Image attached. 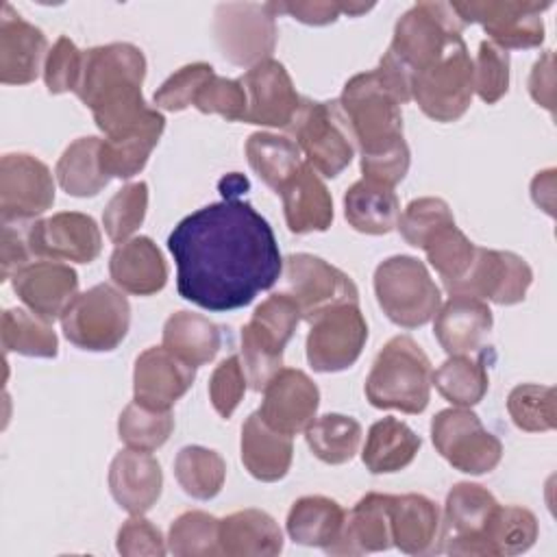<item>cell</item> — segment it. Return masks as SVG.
Masks as SVG:
<instances>
[{"label": "cell", "mask_w": 557, "mask_h": 557, "mask_svg": "<svg viewBox=\"0 0 557 557\" xmlns=\"http://www.w3.org/2000/svg\"><path fill=\"white\" fill-rule=\"evenodd\" d=\"M174 431L172 411L148 409L139 403H128L117 418V437L126 448L152 453L161 448Z\"/></svg>", "instance_id": "47"}, {"label": "cell", "mask_w": 557, "mask_h": 557, "mask_svg": "<svg viewBox=\"0 0 557 557\" xmlns=\"http://www.w3.org/2000/svg\"><path fill=\"white\" fill-rule=\"evenodd\" d=\"M213 35L226 61L252 67L272 59L278 39L276 15L268 2H224L215 7Z\"/></svg>", "instance_id": "11"}, {"label": "cell", "mask_w": 557, "mask_h": 557, "mask_svg": "<svg viewBox=\"0 0 557 557\" xmlns=\"http://www.w3.org/2000/svg\"><path fill=\"white\" fill-rule=\"evenodd\" d=\"M474 67V94L485 104H496L509 89V52L492 41H481Z\"/></svg>", "instance_id": "51"}, {"label": "cell", "mask_w": 557, "mask_h": 557, "mask_svg": "<svg viewBox=\"0 0 557 557\" xmlns=\"http://www.w3.org/2000/svg\"><path fill=\"white\" fill-rule=\"evenodd\" d=\"M287 133L307 157V163L326 178L339 176L355 157L357 146L337 100L315 102L302 98Z\"/></svg>", "instance_id": "8"}, {"label": "cell", "mask_w": 557, "mask_h": 557, "mask_svg": "<svg viewBox=\"0 0 557 557\" xmlns=\"http://www.w3.org/2000/svg\"><path fill=\"white\" fill-rule=\"evenodd\" d=\"M146 78V57L128 41H113L85 50L83 76L76 89L78 100L91 107L100 96L126 87L141 85Z\"/></svg>", "instance_id": "22"}, {"label": "cell", "mask_w": 557, "mask_h": 557, "mask_svg": "<svg viewBox=\"0 0 557 557\" xmlns=\"http://www.w3.org/2000/svg\"><path fill=\"white\" fill-rule=\"evenodd\" d=\"M507 411L513 424L527 433L553 431L555 418V387L520 383L507 396Z\"/></svg>", "instance_id": "48"}, {"label": "cell", "mask_w": 557, "mask_h": 557, "mask_svg": "<svg viewBox=\"0 0 557 557\" xmlns=\"http://www.w3.org/2000/svg\"><path fill=\"white\" fill-rule=\"evenodd\" d=\"M494 324L485 300L470 294H450L435 313L433 333L448 355H476Z\"/></svg>", "instance_id": "25"}, {"label": "cell", "mask_w": 557, "mask_h": 557, "mask_svg": "<svg viewBox=\"0 0 557 557\" xmlns=\"http://www.w3.org/2000/svg\"><path fill=\"white\" fill-rule=\"evenodd\" d=\"M176 289L207 311H233L270 289L283 257L270 222L246 200L222 198L185 215L168 237Z\"/></svg>", "instance_id": "1"}, {"label": "cell", "mask_w": 557, "mask_h": 557, "mask_svg": "<svg viewBox=\"0 0 557 557\" xmlns=\"http://www.w3.org/2000/svg\"><path fill=\"white\" fill-rule=\"evenodd\" d=\"M244 150L255 174H259V178L276 194L302 165V152L298 144L287 135L265 131L252 133L246 139Z\"/></svg>", "instance_id": "39"}, {"label": "cell", "mask_w": 557, "mask_h": 557, "mask_svg": "<svg viewBox=\"0 0 557 557\" xmlns=\"http://www.w3.org/2000/svg\"><path fill=\"white\" fill-rule=\"evenodd\" d=\"M392 542L407 555L440 553L442 513L424 494H389Z\"/></svg>", "instance_id": "27"}, {"label": "cell", "mask_w": 557, "mask_h": 557, "mask_svg": "<svg viewBox=\"0 0 557 557\" xmlns=\"http://www.w3.org/2000/svg\"><path fill=\"white\" fill-rule=\"evenodd\" d=\"M487 350L483 348L476 355H450L435 372H431V383H435L437 392L455 407L479 405L490 387Z\"/></svg>", "instance_id": "37"}, {"label": "cell", "mask_w": 557, "mask_h": 557, "mask_svg": "<svg viewBox=\"0 0 557 557\" xmlns=\"http://www.w3.org/2000/svg\"><path fill=\"white\" fill-rule=\"evenodd\" d=\"M361 435V424L344 413H324L305 431L309 450L329 466L348 463L359 450Z\"/></svg>", "instance_id": "41"}, {"label": "cell", "mask_w": 557, "mask_h": 557, "mask_svg": "<svg viewBox=\"0 0 557 557\" xmlns=\"http://www.w3.org/2000/svg\"><path fill=\"white\" fill-rule=\"evenodd\" d=\"M83 57L85 50H78L70 37L63 35L54 41L44 63V83L50 94H76L83 76Z\"/></svg>", "instance_id": "53"}, {"label": "cell", "mask_w": 557, "mask_h": 557, "mask_svg": "<svg viewBox=\"0 0 557 557\" xmlns=\"http://www.w3.org/2000/svg\"><path fill=\"white\" fill-rule=\"evenodd\" d=\"M131 326V305L122 289L98 283L74 300L61 315V329L70 344L89 352L115 350Z\"/></svg>", "instance_id": "7"}, {"label": "cell", "mask_w": 557, "mask_h": 557, "mask_svg": "<svg viewBox=\"0 0 557 557\" xmlns=\"http://www.w3.org/2000/svg\"><path fill=\"white\" fill-rule=\"evenodd\" d=\"M100 137H78L57 161L54 174L61 189L76 198H89L102 191L109 183L100 161Z\"/></svg>", "instance_id": "38"}, {"label": "cell", "mask_w": 557, "mask_h": 557, "mask_svg": "<svg viewBox=\"0 0 557 557\" xmlns=\"http://www.w3.org/2000/svg\"><path fill=\"white\" fill-rule=\"evenodd\" d=\"M553 83H555V76H553V52L546 50L533 65L531 70V76H529V94L531 98L553 111Z\"/></svg>", "instance_id": "59"}, {"label": "cell", "mask_w": 557, "mask_h": 557, "mask_svg": "<svg viewBox=\"0 0 557 557\" xmlns=\"http://www.w3.org/2000/svg\"><path fill=\"white\" fill-rule=\"evenodd\" d=\"M420 446L422 440L409 424L387 416L370 426L361 459L372 474H392L407 468Z\"/></svg>", "instance_id": "35"}, {"label": "cell", "mask_w": 557, "mask_h": 557, "mask_svg": "<svg viewBox=\"0 0 557 557\" xmlns=\"http://www.w3.org/2000/svg\"><path fill=\"white\" fill-rule=\"evenodd\" d=\"M54 202L50 168L28 152H9L0 161L2 224H24L46 213Z\"/></svg>", "instance_id": "15"}, {"label": "cell", "mask_w": 557, "mask_h": 557, "mask_svg": "<svg viewBox=\"0 0 557 557\" xmlns=\"http://www.w3.org/2000/svg\"><path fill=\"white\" fill-rule=\"evenodd\" d=\"M537 531L540 527L533 511L520 505H498L485 533L487 553L490 557L520 555L535 544Z\"/></svg>", "instance_id": "45"}, {"label": "cell", "mask_w": 557, "mask_h": 557, "mask_svg": "<svg viewBox=\"0 0 557 557\" xmlns=\"http://www.w3.org/2000/svg\"><path fill=\"white\" fill-rule=\"evenodd\" d=\"M411 100V74L385 52L370 72L346 81L339 107L361 152V174L368 181L394 187L411 163L403 137L400 104Z\"/></svg>", "instance_id": "2"}, {"label": "cell", "mask_w": 557, "mask_h": 557, "mask_svg": "<svg viewBox=\"0 0 557 557\" xmlns=\"http://www.w3.org/2000/svg\"><path fill=\"white\" fill-rule=\"evenodd\" d=\"M474 96V67L466 41L453 46L437 63L411 76V98L435 122L459 120Z\"/></svg>", "instance_id": "9"}, {"label": "cell", "mask_w": 557, "mask_h": 557, "mask_svg": "<svg viewBox=\"0 0 557 557\" xmlns=\"http://www.w3.org/2000/svg\"><path fill=\"white\" fill-rule=\"evenodd\" d=\"M346 509L329 496H302L287 511V535L302 546H315L324 553L339 540Z\"/></svg>", "instance_id": "33"}, {"label": "cell", "mask_w": 557, "mask_h": 557, "mask_svg": "<svg viewBox=\"0 0 557 557\" xmlns=\"http://www.w3.org/2000/svg\"><path fill=\"white\" fill-rule=\"evenodd\" d=\"M300 307L292 294L268 296L242 329V366L250 389L263 392L268 381L283 368V352L292 339Z\"/></svg>", "instance_id": "4"}, {"label": "cell", "mask_w": 557, "mask_h": 557, "mask_svg": "<svg viewBox=\"0 0 557 557\" xmlns=\"http://www.w3.org/2000/svg\"><path fill=\"white\" fill-rule=\"evenodd\" d=\"M33 259L26 228L22 224H2V257H0V276L11 281L20 270H24Z\"/></svg>", "instance_id": "57"}, {"label": "cell", "mask_w": 557, "mask_h": 557, "mask_svg": "<svg viewBox=\"0 0 557 557\" xmlns=\"http://www.w3.org/2000/svg\"><path fill=\"white\" fill-rule=\"evenodd\" d=\"M111 281L126 294L152 296L168 283V263L159 246L146 237H131L115 246L109 259Z\"/></svg>", "instance_id": "29"}, {"label": "cell", "mask_w": 557, "mask_h": 557, "mask_svg": "<svg viewBox=\"0 0 557 557\" xmlns=\"http://www.w3.org/2000/svg\"><path fill=\"white\" fill-rule=\"evenodd\" d=\"M287 228L296 235L322 233L333 222V198L320 174L302 161L296 174L281 187Z\"/></svg>", "instance_id": "28"}, {"label": "cell", "mask_w": 557, "mask_h": 557, "mask_svg": "<svg viewBox=\"0 0 557 557\" xmlns=\"http://www.w3.org/2000/svg\"><path fill=\"white\" fill-rule=\"evenodd\" d=\"M194 107L200 113H215L226 122H244L248 96L239 78H224L213 74L196 94Z\"/></svg>", "instance_id": "52"}, {"label": "cell", "mask_w": 557, "mask_h": 557, "mask_svg": "<svg viewBox=\"0 0 557 557\" xmlns=\"http://www.w3.org/2000/svg\"><path fill=\"white\" fill-rule=\"evenodd\" d=\"M283 270L289 285L287 294L298 302L305 322H311L318 313L335 305L359 302L355 281L315 255L294 252L283 261Z\"/></svg>", "instance_id": "16"}, {"label": "cell", "mask_w": 557, "mask_h": 557, "mask_svg": "<svg viewBox=\"0 0 557 557\" xmlns=\"http://www.w3.org/2000/svg\"><path fill=\"white\" fill-rule=\"evenodd\" d=\"M48 57V39L41 28L20 17L11 4L0 11V81L4 85H28Z\"/></svg>", "instance_id": "23"}, {"label": "cell", "mask_w": 557, "mask_h": 557, "mask_svg": "<svg viewBox=\"0 0 557 557\" xmlns=\"http://www.w3.org/2000/svg\"><path fill=\"white\" fill-rule=\"evenodd\" d=\"M555 170H544L537 172L531 181V198L533 202L544 209L548 215H553V205H555Z\"/></svg>", "instance_id": "60"}, {"label": "cell", "mask_w": 557, "mask_h": 557, "mask_svg": "<svg viewBox=\"0 0 557 557\" xmlns=\"http://www.w3.org/2000/svg\"><path fill=\"white\" fill-rule=\"evenodd\" d=\"M148 211V185L144 181L120 187L104 207L102 224L111 242L122 244L144 224Z\"/></svg>", "instance_id": "49"}, {"label": "cell", "mask_w": 557, "mask_h": 557, "mask_svg": "<svg viewBox=\"0 0 557 557\" xmlns=\"http://www.w3.org/2000/svg\"><path fill=\"white\" fill-rule=\"evenodd\" d=\"M246 189H248V178L242 176L239 172H233L220 181L222 198H239V194Z\"/></svg>", "instance_id": "61"}, {"label": "cell", "mask_w": 557, "mask_h": 557, "mask_svg": "<svg viewBox=\"0 0 557 557\" xmlns=\"http://www.w3.org/2000/svg\"><path fill=\"white\" fill-rule=\"evenodd\" d=\"M246 372L239 355L222 359L209 379V400L222 418H231L246 394Z\"/></svg>", "instance_id": "55"}, {"label": "cell", "mask_w": 557, "mask_h": 557, "mask_svg": "<svg viewBox=\"0 0 557 557\" xmlns=\"http://www.w3.org/2000/svg\"><path fill=\"white\" fill-rule=\"evenodd\" d=\"M0 337L4 352H17L24 357H57L59 339L52 329V322L28 313L26 309L11 307L2 313Z\"/></svg>", "instance_id": "42"}, {"label": "cell", "mask_w": 557, "mask_h": 557, "mask_svg": "<svg viewBox=\"0 0 557 557\" xmlns=\"http://www.w3.org/2000/svg\"><path fill=\"white\" fill-rule=\"evenodd\" d=\"M318 407L320 389L311 376L298 368H281L263 387L257 413L270 429L294 437L315 420Z\"/></svg>", "instance_id": "19"}, {"label": "cell", "mask_w": 557, "mask_h": 557, "mask_svg": "<svg viewBox=\"0 0 557 557\" xmlns=\"http://www.w3.org/2000/svg\"><path fill=\"white\" fill-rule=\"evenodd\" d=\"M553 2L537 0H487L450 2L461 24H481L490 41L509 48H537L544 41L542 13Z\"/></svg>", "instance_id": "12"}, {"label": "cell", "mask_w": 557, "mask_h": 557, "mask_svg": "<svg viewBox=\"0 0 557 557\" xmlns=\"http://www.w3.org/2000/svg\"><path fill=\"white\" fill-rule=\"evenodd\" d=\"M213 67L209 63H189L176 70L152 96L154 104L163 111H183L194 104L198 89L213 76Z\"/></svg>", "instance_id": "54"}, {"label": "cell", "mask_w": 557, "mask_h": 557, "mask_svg": "<svg viewBox=\"0 0 557 557\" xmlns=\"http://www.w3.org/2000/svg\"><path fill=\"white\" fill-rule=\"evenodd\" d=\"M109 490L124 511L131 516H144L152 509L163 490L159 461L146 450H120L109 466Z\"/></svg>", "instance_id": "26"}, {"label": "cell", "mask_w": 557, "mask_h": 557, "mask_svg": "<svg viewBox=\"0 0 557 557\" xmlns=\"http://www.w3.org/2000/svg\"><path fill=\"white\" fill-rule=\"evenodd\" d=\"M17 298L39 318L54 322L78 292V274L63 261L41 259L28 263L13 278Z\"/></svg>", "instance_id": "24"}, {"label": "cell", "mask_w": 557, "mask_h": 557, "mask_svg": "<svg viewBox=\"0 0 557 557\" xmlns=\"http://www.w3.org/2000/svg\"><path fill=\"white\" fill-rule=\"evenodd\" d=\"M220 550L228 557H274L283 550V531L261 509H239L220 520Z\"/></svg>", "instance_id": "32"}, {"label": "cell", "mask_w": 557, "mask_h": 557, "mask_svg": "<svg viewBox=\"0 0 557 557\" xmlns=\"http://www.w3.org/2000/svg\"><path fill=\"white\" fill-rule=\"evenodd\" d=\"M220 520L207 511L181 513L168 531V550L176 557H209L220 550Z\"/></svg>", "instance_id": "46"}, {"label": "cell", "mask_w": 557, "mask_h": 557, "mask_svg": "<svg viewBox=\"0 0 557 557\" xmlns=\"http://www.w3.org/2000/svg\"><path fill=\"white\" fill-rule=\"evenodd\" d=\"M346 222L366 235H387L400 218V202L394 187L361 178L344 194Z\"/></svg>", "instance_id": "34"}, {"label": "cell", "mask_w": 557, "mask_h": 557, "mask_svg": "<svg viewBox=\"0 0 557 557\" xmlns=\"http://www.w3.org/2000/svg\"><path fill=\"white\" fill-rule=\"evenodd\" d=\"M533 283L531 265L511 250L476 248L468 274L448 294H470L496 305H518Z\"/></svg>", "instance_id": "18"}, {"label": "cell", "mask_w": 557, "mask_h": 557, "mask_svg": "<svg viewBox=\"0 0 557 557\" xmlns=\"http://www.w3.org/2000/svg\"><path fill=\"white\" fill-rule=\"evenodd\" d=\"M196 368L172 355L165 346H150L135 359L133 400L157 411H170L187 394Z\"/></svg>", "instance_id": "21"}, {"label": "cell", "mask_w": 557, "mask_h": 557, "mask_svg": "<svg viewBox=\"0 0 557 557\" xmlns=\"http://www.w3.org/2000/svg\"><path fill=\"white\" fill-rule=\"evenodd\" d=\"M239 450L244 468L250 476L263 483L281 481L289 472L294 459L292 437L270 429L257 411L242 424Z\"/></svg>", "instance_id": "31"}, {"label": "cell", "mask_w": 557, "mask_h": 557, "mask_svg": "<svg viewBox=\"0 0 557 557\" xmlns=\"http://www.w3.org/2000/svg\"><path fill=\"white\" fill-rule=\"evenodd\" d=\"M368 339V322L359 302L335 305L309 322L307 361L315 372L350 368Z\"/></svg>", "instance_id": "13"}, {"label": "cell", "mask_w": 557, "mask_h": 557, "mask_svg": "<svg viewBox=\"0 0 557 557\" xmlns=\"http://www.w3.org/2000/svg\"><path fill=\"white\" fill-rule=\"evenodd\" d=\"M431 361L409 335L392 337L374 357L366 398L376 409L422 413L431 398Z\"/></svg>", "instance_id": "3"}, {"label": "cell", "mask_w": 557, "mask_h": 557, "mask_svg": "<svg viewBox=\"0 0 557 557\" xmlns=\"http://www.w3.org/2000/svg\"><path fill=\"white\" fill-rule=\"evenodd\" d=\"M33 257L52 261L91 263L102 250V235L96 220L78 211H61L26 226Z\"/></svg>", "instance_id": "17"}, {"label": "cell", "mask_w": 557, "mask_h": 557, "mask_svg": "<svg viewBox=\"0 0 557 557\" xmlns=\"http://www.w3.org/2000/svg\"><path fill=\"white\" fill-rule=\"evenodd\" d=\"M476 248L479 246L453 222L433 233L422 250L426 252V261L440 274L444 287L450 292L468 274L476 257Z\"/></svg>", "instance_id": "44"}, {"label": "cell", "mask_w": 557, "mask_h": 557, "mask_svg": "<svg viewBox=\"0 0 557 557\" xmlns=\"http://www.w3.org/2000/svg\"><path fill=\"white\" fill-rule=\"evenodd\" d=\"M165 542L168 540H163L159 527H154L144 516H133L120 527L115 548L124 557H137V555L163 557L168 550Z\"/></svg>", "instance_id": "56"}, {"label": "cell", "mask_w": 557, "mask_h": 557, "mask_svg": "<svg viewBox=\"0 0 557 557\" xmlns=\"http://www.w3.org/2000/svg\"><path fill=\"white\" fill-rule=\"evenodd\" d=\"M431 440L435 450L466 474H487L503 459L500 440L483 426L470 407L437 411L431 420Z\"/></svg>", "instance_id": "10"}, {"label": "cell", "mask_w": 557, "mask_h": 557, "mask_svg": "<svg viewBox=\"0 0 557 557\" xmlns=\"http://www.w3.org/2000/svg\"><path fill=\"white\" fill-rule=\"evenodd\" d=\"M268 7L272 9L274 15L278 13H287L294 20L309 24V26H326L333 24L342 13H344V2H300V0H292V2H268Z\"/></svg>", "instance_id": "58"}, {"label": "cell", "mask_w": 557, "mask_h": 557, "mask_svg": "<svg viewBox=\"0 0 557 557\" xmlns=\"http://www.w3.org/2000/svg\"><path fill=\"white\" fill-rule=\"evenodd\" d=\"M174 476L185 494L209 500L220 494L226 479V461L205 446H183L174 459Z\"/></svg>", "instance_id": "43"}, {"label": "cell", "mask_w": 557, "mask_h": 557, "mask_svg": "<svg viewBox=\"0 0 557 557\" xmlns=\"http://www.w3.org/2000/svg\"><path fill=\"white\" fill-rule=\"evenodd\" d=\"M498 505L494 494L479 483L461 481L453 485L444 503L440 550L466 557H490L485 533Z\"/></svg>", "instance_id": "14"}, {"label": "cell", "mask_w": 557, "mask_h": 557, "mask_svg": "<svg viewBox=\"0 0 557 557\" xmlns=\"http://www.w3.org/2000/svg\"><path fill=\"white\" fill-rule=\"evenodd\" d=\"M461 30L450 2H418L398 17L387 52L413 76L463 41Z\"/></svg>", "instance_id": "6"}, {"label": "cell", "mask_w": 557, "mask_h": 557, "mask_svg": "<svg viewBox=\"0 0 557 557\" xmlns=\"http://www.w3.org/2000/svg\"><path fill=\"white\" fill-rule=\"evenodd\" d=\"M394 546L389 527V494L370 492L346 511L339 540L326 550L329 555H363Z\"/></svg>", "instance_id": "30"}, {"label": "cell", "mask_w": 557, "mask_h": 557, "mask_svg": "<svg viewBox=\"0 0 557 557\" xmlns=\"http://www.w3.org/2000/svg\"><path fill=\"white\" fill-rule=\"evenodd\" d=\"M453 211L446 200L435 196H422L411 200L403 215L398 218L396 228L400 231L403 239L413 248H424V244L431 239L433 233H437L442 226L453 224Z\"/></svg>", "instance_id": "50"}, {"label": "cell", "mask_w": 557, "mask_h": 557, "mask_svg": "<svg viewBox=\"0 0 557 557\" xmlns=\"http://www.w3.org/2000/svg\"><path fill=\"white\" fill-rule=\"evenodd\" d=\"M163 128L165 117L115 137H104L100 146V161L107 176L126 181L139 174L146 168L150 152L159 144Z\"/></svg>", "instance_id": "40"}, {"label": "cell", "mask_w": 557, "mask_h": 557, "mask_svg": "<svg viewBox=\"0 0 557 557\" xmlns=\"http://www.w3.org/2000/svg\"><path fill=\"white\" fill-rule=\"evenodd\" d=\"M239 81L248 96L244 122L287 131L302 104V98L298 96L285 65L276 59H265L248 67Z\"/></svg>", "instance_id": "20"}, {"label": "cell", "mask_w": 557, "mask_h": 557, "mask_svg": "<svg viewBox=\"0 0 557 557\" xmlns=\"http://www.w3.org/2000/svg\"><path fill=\"white\" fill-rule=\"evenodd\" d=\"M374 296L383 313L403 329L424 326L442 305L426 265L409 255H394L376 265Z\"/></svg>", "instance_id": "5"}, {"label": "cell", "mask_w": 557, "mask_h": 557, "mask_svg": "<svg viewBox=\"0 0 557 557\" xmlns=\"http://www.w3.org/2000/svg\"><path fill=\"white\" fill-rule=\"evenodd\" d=\"M161 339L172 355L200 368L215 359L222 346V329L202 313L174 311L163 324Z\"/></svg>", "instance_id": "36"}]
</instances>
